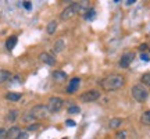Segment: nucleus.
<instances>
[{
    "instance_id": "f257e3e1",
    "label": "nucleus",
    "mask_w": 150,
    "mask_h": 139,
    "mask_svg": "<svg viewBox=\"0 0 150 139\" xmlns=\"http://www.w3.org/2000/svg\"><path fill=\"white\" fill-rule=\"evenodd\" d=\"M124 84H125V78L121 74H108L100 81V86L107 92L118 91L124 86Z\"/></svg>"
},
{
    "instance_id": "f03ea898",
    "label": "nucleus",
    "mask_w": 150,
    "mask_h": 139,
    "mask_svg": "<svg viewBox=\"0 0 150 139\" xmlns=\"http://www.w3.org/2000/svg\"><path fill=\"white\" fill-rule=\"evenodd\" d=\"M132 97H134L136 102L139 103H143L147 100V97H149V91H147V88L143 86L142 84H136V85L132 86Z\"/></svg>"
},
{
    "instance_id": "7ed1b4c3",
    "label": "nucleus",
    "mask_w": 150,
    "mask_h": 139,
    "mask_svg": "<svg viewBox=\"0 0 150 139\" xmlns=\"http://www.w3.org/2000/svg\"><path fill=\"white\" fill-rule=\"evenodd\" d=\"M29 114L32 116V118L36 121V120H43V118H46L49 116V109L46 104H36V106H33L31 110H29Z\"/></svg>"
},
{
    "instance_id": "20e7f679",
    "label": "nucleus",
    "mask_w": 150,
    "mask_h": 139,
    "mask_svg": "<svg viewBox=\"0 0 150 139\" xmlns=\"http://www.w3.org/2000/svg\"><path fill=\"white\" fill-rule=\"evenodd\" d=\"M81 4L79 3H74V4H70L67 6L64 10L61 11V14H60V18L61 20H64V21H67V20H71L72 17H75L78 13L81 11Z\"/></svg>"
},
{
    "instance_id": "39448f33",
    "label": "nucleus",
    "mask_w": 150,
    "mask_h": 139,
    "mask_svg": "<svg viewBox=\"0 0 150 139\" xmlns=\"http://www.w3.org/2000/svg\"><path fill=\"white\" fill-rule=\"evenodd\" d=\"M46 106H47V109H49V113H57L63 109V106H64V100L59 96H52L50 99H49V102H47Z\"/></svg>"
},
{
    "instance_id": "423d86ee",
    "label": "nucleus",
    "mask_w": 150,
    "mask_h": 139,
    "mask_svg": "<svg viewBox=\"0 0 150 139\" xmlns=\"http://www.w3.org/2000/svg\"><path fill=\"white\" fill-rule=\"evenodd\" d=\"M100 96H102L100 91H97V89H91V91H86L85 93H82L79 96V99H81V102H83V103H92V102L99 100Z\"/></svg>"
},
{
    "instance_id": "0eeeda50",
    "label": "nucleus",
    "mask_w": 150,
    "mask_h": 139,
    "mask_svg": "<svg viewBox=\"0 0 150 139\" xmlns=\"http://www.w3.org/2000/svg\"><path fill=\"white\" fill-rule=\"evenodd\" d=\"M134 60H135V53L134 52H125V53L121 56L120 61H118V65H120L121 68H128Z\"/></svg>"
},
{
    "instance_id": "6e6552de",
    "label": "nucleus",
    "mask_w": 150,
    "mask_h": 139,
    "mask_svg": "<svg viewBox=\"0 0 150 139\" xmlns=\"http://www.w3.org/2000/svg\"><path fill=\"white\" fill-rule=\"evenodd\" d=\"M79 84H81V79L78 78V77L72 78V79L70 81V84L67 85V88H65V92H67L68 95H72V93H75V92L78 91V88H79Z\"/></svg>"
},
{
    "instance_id": "1a4fd4ad",
    "label": "nucleus",
    "mask_w": 150,
    "mask_h": 139,
    "mask_svg": "<svg viewBox=\"0 0 150 139\" xmlns=\"http://www.w3.org/2000/svg\"><path fill=\"white\" fill-rule=\"evenodd\" d=\"M39 60L47 65H56V57H54L53 54L47 53V52H42V53L39 54Z\"/></svg>"
},
{
    "instance_id": "9d476101",
    "label": "nucleus",
    "mask_w": 150,
    "mask_h": 139,
    "mask_svg": "<svg viewBox=\"0 0 150 139\" xmlns=\"http://www.w3.org/2000/svg\"><path fill=\"white\" fill-rule=\"evenodd\" d=\"M22 131L20 127H17V125H13V127H10V128L7 129V139H17L18 136H20V134H21Z\"/></svg>"
},
{
    "instance_id": "9b49d317",
    "label": "nucleus",
    "mask_w": 150,
    "mask_h": 139,
    "mask_svg": "<svg viewBox=\"0 0 150 139\" xmlns=\"http://www.w3.org/2000/svg\"><path fill=\"white\" fill-rule=\"evenodd\" d=\"M52 78L56 82H64L67 79V74H65L64 71H61V70H56V71H53V74H52Z\"/></svg>"
},
{
    "instance_id": "f8f14e48",
    "label": "nucleus",
    "mask_w": 150,
    "mask_h": 139,
    "mask_svg": "<svg viewBox=\"0 0 150 139\" xmlns=\"http://www.w3.org/2000/svg\"><path fill=\"white\" fill-rule=\"evenodd\" d=\"M122 125V118H118V117H114L108 121V128L110 129H118Z\"/></svg>"
},
{
    "instance_id": "ddd939ff",
    "label": "nucleus",
    "mask_w": 150,
    "mask_h": 139,
    "mask_svg": "<svg viewBox=\"0 0 150 139\" xmlns=\"http://www.w3.org/2000/svg\"><path fill=\"white\" fill-rule=\"evenodd\" d=\"M140 124H143L146 127H150V110H146V111L142 113V116H140Z\"/></svg>"
},
{
    "instance_id": "4468645a",
    "label": "nucleus",
    "mask_w": 150,
    "mask_h": 139,
    "mask_svg": "<svg viewBox=\"0 0 150 139\" xmlns=\"http://www.w3.org/2000/svg\"><path fill=\"white\" fill-rule=\"evenodd\" d=\"M64 46L65 43L63 39H57L56 42H54V46H53V50L56 52V53H61L63 50H64Z\"/></svg>"
},
{
    "instance_id": "2eb2a0df",
    "label": "nucleus",
    "mask_w": 150,
    "mask_h": 139,
    "mask_svg": "<svg viewBox=\"0 0 150 139\" xmlns=\"http://www.w3.org/2000/svg\"><path fill=\"white\" fill-rule=\"evenodd\" d=\"M8 79H11V72L7 70H0V84H4Z\"/></svg>"
},
{
    "instance_id": "dca6fc26",
    "label": "nucleus",
    "mask_w": 150,
    "mask_h": 139,
    "mask_svg": "<svg viewBox=\"0 0 150 139\" xmlns=\"http://www.w3.org/2000/svg\"><path fill=\"white\" fill-rule=\"evenodd\" d=\"M17 36L14 35V36H10L7 40H6V48H7V50H13V49L16 48V45H17Z\"/></svg>"
},
{
    "instance_id": "f3484780",
    "label": "nucleus",
    "mask_w": 150,
    "mask_h": 139,
    "mask_svg": "<svg viewBox=\"0 0 150 139\" xmlns=\"http://www.w3.org/2000/svg\"><path fill=\"white\" fill-rule=\"evenodd\" d=\"M21 99V93H14V92H8L6 95V100L8 102H18Z\"/></svg>"
},
{
    "instance_id": "a211bd4d",
    "label": "nucleus",
    "mask_w": 150,
    "mask_h": 139,
    "mask_svg": "<svg viewBox=\"0 0 150 139\" xmlns=\"http://www.w3.org/2000/svg\"><path fill=\"white\" fill-rule=\"evenodd\" d=\"M17 117H18V110H10V111L7 113L6 120H7L8 123H14V121L17 120Z\"/></svg>"
},
{
    "instance_id": "6ab92c4d",
    "label": "nucleus",
    "mask_w": 150,
    "mask_h": 139,
    "mask_svg": "<svg viewBox=\"0 0 150 139\" xmlns=\"http://www.w3.org/2000/svg\"><path fill=\"white\" fill-rule=\"evenodd\" d=\"M140 84L143 86H150V71L149 72H145V74H142V77H140Z\"/></svg>"
},
{
    "instance_id": "aec40b11",
    "label": "nucleus",
    "mask_w": 150,
    "mask_h": 139,
    "mask_svg": "<svg viewBox=\"0 0 150 139\" xmlns=\"http://www.w3.org/2000/svg\"><path fill=\"white\" fill-rule=\"evenodd\" d=\"M56 29H57V22L50 21L47 24V27H46V32H47V35H53L56 32Z\"/></svg>"
},
{
    "instance_id": "412c9836",
    "label": "nucleus",
    "mask_w": 150,
    "mask_h": 139,
    "mask_svg": "<svg viewBox=\"0 0 150 139\" xmlns=\"http://www.w3.org/2000/svg\"><path fill=\"white\" fill-rule=\"evenodd\" d=\"M96 17V10L95 9H88L85 11V14H83V18L85 20H93Z\"/></svg>"
},
{
    "instance_id": "4be33fe9",
    "label": "nucleus",
    "mask_w": 150,
    "mask_h": 139,
    "mask_svg": "<svg viewBox=\"0 0 150 139\" xmlns=\"http://www.w3.org/2000/svg\"><path fill=\"white\" fill-rule=\"evenodd\" d=\"M67 113H68V114H79L81 109H79V106H76V104H71V106L67 109Z\"/></svg>"
},
{
    "instance_id": "5701e85b",
    "label": "nucleus",
    "mask_w": 150,
    "mask_h": 139,
    "mask_svg": "<svg viewBox=\"0 0 150 139\" xmlns=\"http://www.w3.org/2000/svg\"><path fill=\"white\" fill-rule=\"evenodd\" d=\"M115 139H127V132L125 131H117L115 132Z\"/></svg>"
},
{
    "instance_id": "b1692460",
    "label": "nucleus",
    "mask_w": 150,
    "mask_h": 139,
    "mask_svg": "<svg viewBox=\"0 0 150 139\" xmlns=\"http://www.w3.org/2000/svg\"><path fill=\"white\" fill-rule=\"evenodd\" d=\"M22 121L28 124V123H32V121H35V120L32 118V116H31L29 113H27V114H24V117H22Z\"/></svg>"
},
{
    "instance_id": "393cba45",
    "label": "nucleus",
    "mask_w": 150,
    "mask_h": 139,
    "mask_svg": "<svg viewBox=\"0 0 150 139\" xmlns=\"http://www.w3.org/2000/svg\"><path fill=\"white\" fill-rule=\"evenodd\" d=\"M38 128H39V124H31V125L27 127V132L28 131H36Z\"/></svg>"
},
{
    "instance_id": "a878e982",
    "label": "nucleus",
    "mask_w": 150,
    "mask_h": 139,
    "mask_svg": "<svg viewBox=\"0 0 150 139\" xmlns=\"http://www.w3.org/2000/svg\"><path fill=\"white\" fill-rule=\"evenodd\" d=\"M0 139H7V129L0 128Z\"/></svg>"
},
{
    "instance_id": "bb28decb",
    "label": "nucleus",
    "mask_w": 150,
    "mask_h": 139,
    "mask_svg": "<svg viewBox=\"0 0 150 139\" xmlns=\"http://www.w3.org/2000/svg\"><path fill=\"white\" fill-rule=\"evenodd\" d=\"M65 125H67V127H75L76 123H75L74 120H67V121H65Z\"/></svg>"
},
{
    "instance_id": "cd10ccee",
    "label": "nucleus",
    "mask_w": 150,
    "mask_h": 139,
    "mask_svg": "<svg viewBox=\"0 0 150 139\" xmlns=\"http://www.w3.org/2000/svg\"><path fill=\"white\" fill-rule=\"evenodd\" d=\"M17 139H28V132L27 131H22L21 134H20V136H18Z\"/></svg>"
},
{
    "instance_id": "c85d7f7f",
    "label": "nucleus",
    "mask_w": 150,
    "mask_h": 139,
    "mask_svg": "<svg viewBox=\"0 0 150 139\" xmlns=\"http://www.w3.org/2000/svg\"><path fill=\"white\" fill-rule=\"evenodd\" d=\"M22 6H24V9H27V10H31V9H32V4H31L29 1H24Z\"/></svg>"
},
{
    "instance_id": "c756f323",
    "label": "nucleus",
    "mask_w": 150,
    "mask_h": 139,
    "mask_svg": "<svg viewBox=\"0 0 150 139\" xmlns=\"http://www.w3.org/2000/svg\"><path fill=\"white\" fill-rule=\"evenodd\" d=\"M140 59L143 60V61H149V60H150V57H149V54L142 53V54H140Z\"/></svg>"
},
{
    "instance_id": "7c9ffc66",
    "label": "nucleus",
    "mask_w": 150,
    "mask_h": 139,
    "mask_svg": "<svg viewBox=\"0 0 150 139\" xmlns=\"http://www.w3.org/2000/svg\"><path fill=\"white\" fill-rule=\"evenodd\" d=\"M147 49H149V46H147L146 43H142V45L139 46V50H140V52H145V50H147Z\"/></svg>"
},
{
    "instance_id": "2f4dec72",
    "label": "nucleus",
    "mask_w": 150,
    "mask_h": 139,
    "mask_svg": "<svg viewBox=\"0 0 150 139\" xmlns=\"http://www.w3.org/2000/svg\"><path fill=\"white\" fill-rule=\"evenodd\" d=\"M135 1H136V0H127V1H125V4H127V6H131V4H134Z\"/></svg>"
},
{
    "instance_id": "473e14b6",
    "label": "nucleus",
    "mask_w": 150,
    "mask_h": 139,
    "mask_svg": "<svg viewBox=\"0 0 150 139\" xmlns=\"http://www.w3.org/2000/svg\"><path fill=\"white\" fill-rule=\"evenodd\" d=\"M149 49H150V48H149Z\"/></svg>"
}]
</instances>
